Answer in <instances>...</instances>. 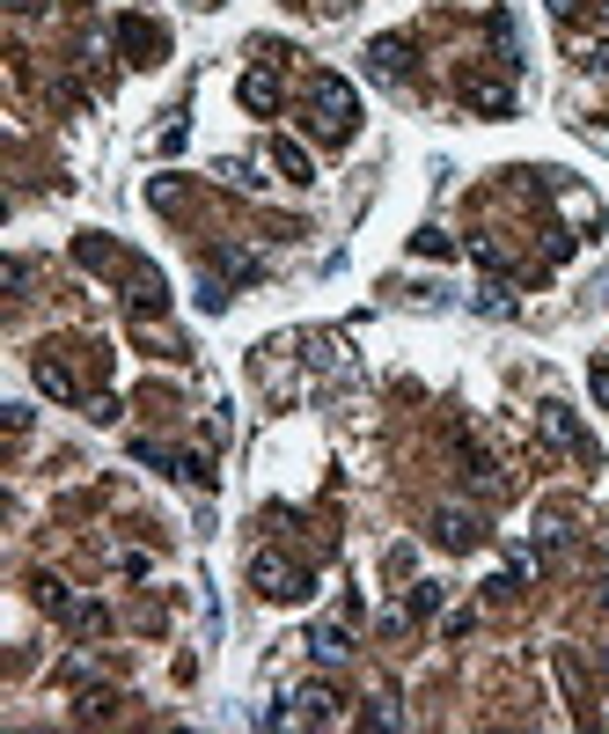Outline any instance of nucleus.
Returning a JSON list of instances; mask_svg holds the SVG:
<instances>
[{"label":"nucleus","mask_w":609,"mask_h":734,"mask_svg":"<svg viewBox=\"0 0 609 734\" xmlns=\"http://www.w3.org/2000/svg\"><path fill=\"white\" fill-rule=\"evenodd\" d=\"M412 250H418V257H448V250H456V243H448L440 228H418V236H412Z\"/></svg>","instance_id":"obj_17"},{"label":"nucleus","mask_w":609,"mask_h":734,"mask_svg":"<svg viewBox=\"0 0 609 734\" xmlns=\"http://www.w3.org/2000/svg\"><path fill=\"white\" fill-rule=\"evenodd\" d=\"M367 73L404 81V73H412V37H375V45H367Z\"/></svg>","instance_id":"obj_7"},{"label":"nucleus","mask_w":609,"mask_h":734,"mask_svg":"<svg viewBox=\"0 0 609 734\" xmlns=\"http://www.w3.org/2000/svg\"><path fill=\"white\" fill-rule=\"evenodd\" d=\"M309 125H317V140H331V147L353 140V125H360L353 81H338V73H309Z\"/></svg>","instance_id":"obj_1"},{"label":"nucleus","mask_w":609,"mask_h":734,"mask_svg":"<svg viewBox=\"0 0 609 734\" xmlns=\"http://www.w3.org/2000/svg\"><path fill=\"white\" fill-rule=\"evenodd\" d=\"M272 162L287 170V184H309V176H317V162H309V154H301L294 140H272Z\"/></svg>","instance_id":"obj_12"},{"label":"nucleus","mask_w":609,"mask_h":734,"mask_svg":"<svg viewBox=\"0 0 609 734\" xmlns=\"http://www.w3.org/2000/svg\"><path fill=\"white\" fill-rule=\"evenodd\" d=\"M587 382H595V397L609 404V353H595V367H587Z\"/></svg>","instance_id":"obj_19"},{"label":"nucleus","mask_w":609,"mask_h":734,"mask_svg":"<svg viewBox=\"0 0 609 734\" xmlns=\"http://www.w3.org/2000/svg\"><path fill=\"white\" fill-rule=\"evenodd\" d=\"M434 610H440V581H418L404 595V624H418V617H434Z\"/></svg>","instance_id":"obj_14"},{"label":"nucleus","mask_w":609,"mask_h":734,"mask_svg":"<svg viewBox=\"0 0 609 734\" xmlns=\"http://www.w3.org/2000/svg\"><path fill=\"white\" fill-rule=\"evenodd\" d=\"M51 353H59V345H45V353H37V390L59 397V404H73V390H81V382H73V367L51 360Z\"/></svg>","instance_id":"obj_9"},{"label":"nucleus","mask_w":609,"mask_h":734,"mask_svg":"<svg viewBox=\"0 0 609 734\" xmlns=\"http://www.w3.org/2000/svg\"><path fill=\"white\" fill-rule=\"evenodd\" d=\"M434 543L440 551H478V543H485V521L463 514V507H440L434 514Z\"/></svg>","instance_id":"obj_5"},{"label":"nucleus","mask_w":609,"mask_h":734,"mask_svg":"<svg viewBox=\"0 0 609 734\" xmlns=\"http://www.w3.org/2000/svg\"><path fill=\"white\" fill-rule=\"evenodd\" d=\"M250 587H257L265 603H301L317 581H309V565H294L287 551H257V559H250Z\"/></svg>","instance_id":"obj_2"},{"label":"nucleus","mask_w":609,"mask_h":734,"mask_svg":"<svg viewBox=\"0 0 609 734\" xmlns=\"http://www.w3.org/2000/svg\"><path fill=\"white\" fill-rule=\"evenodd\" d=\"M294 706H301V720H317V727H323V720H338V698H331L323 684H309L301 698H294Z\"/></svg>","instance_id":"obj_13"},{"label":"nucleus","mask_w":609,"mask_h":734,"mask_svg":"<svg viewBox=\"0 0 609 734\" xmlns=\"http://www.w3.org/2000/svg\"><path fill=\"white\" fill-rule=\"evenodd\" d=\"M360 727H397V706H390V698H375V706L360 712Z\"/></svg>","instance_id":"obj_18"},{"label":"nucleus","mask_w":609,"mask_h":734,"mask_svg":"<svg viewBox=\"0 0 609 734\" xmlns=\"http://www.w3.org/2000/svg\"><path fill=\"white\" fill-rule=\"evenodd\" d=\"M309 654H317V661H331V668H338V661L353 654V632H345V624H317V632H309Z\"/></svg>","instance_id":"obj_11"},{"label":"nucleus","mask_w":609,"mask_h":734,"mask_svg":"<svg viewBox=\"0 0 609 734\" xmlns=\"http://www.w3.org/2000/svg\"><path fill=\"white\" fill-rule=\"evenodd\" d=\"M67 624H73V632H89V639H96L103 624H111V610H103V603H67Z\"/></svg>","instance_id":"obj_15"},{"label":"nucleus","mask_w":609,"mask_h":734,"mask_svg":"<svg viewBox=\"0 0 609 734\" xmlns=\"http://www.w3.org/2000/svg\"><path fill=\"white\" fill-rule=\"evenodd\" d=\"M543 434L559 440V448L573 456V463H587V470L602 463V448H595V434H587V426H581L573 412H565V404H543Z\"/></svg>","instance_id":"obj_3"},{"label":"nucleus","mask_w":609,"mask_h":734,"mask_svg":"<svg viewBox=\"0 0 609 734\" xmlns=\"http://www.w3.org/2000/svg\"><path fill=\"white\" fill-rule=\"evenodd\" d=\"M559 684H565V698H573L581 720H587V684H581V661H573V654H559Z\"/></svg>","instance_id":"obj_16"},{"label":"nucleus","mask_w":609,"mask_h":734,"mask_svg":"<svg viewBox=\"0 0 609 734\" xmlns=\"http://www.w3.org/2000/svg\"><path fill=\"white\" fill-rule=\"evenodd\" d=\"M235 96H243V111L272 118V111H279V73H272V67H250L243 81H235Z\"/></svg>","instance_id":"obj_8"},{"label":"nucleus","mask_w":609,"mask_h":734,"mask_svg":"<svg viewBox=\"0 0 609 734\" xmlns=\"http://www.w3.org/2000/svg\"><path fill=\"white\" fill-rule=\"evenodd\" d=\"M125 301H133V309H140V317H162V309H170V287H162V272L147 265V257H125Z\"/></svg>","instance_id":"obj_4"},{"label":"nucleus","mask_w":609,"mask_h":734,"mask_svg":"<svg viewBox=\"0 0 609 734\" xmlns=\"http://www.w3.org/2000/svg\"><path fill=\"white\" fill-rule=\"evenodd\" d=\"M551 15H581V0H551Z\"/></svg>","instance_id":"obj_21"},{"label":"nucleus","mask_w":609,"mask_h":734,"mask_svg":"<svg viewBox=\"0 0 609 734\" xmlns=\"http://www.w3.org/2000/svg\"><path fill=\"white\" fill-rule=\"evenodd\" d=\"M463 96L478 103V111H492V118L514 111V89H507V81H492V73H463Z\"/></svg>","instance_id":"obj_10"},{"label":"nucleus","mask_w":609,"mask_h":734,"mask_svg":"<svg viewBox=\"0 0 609 734\" xmlns=\"http://www.w3.org/2000/svg\"><path fill=\"white\" fill-rule=\"evenodd\" d=\"M118 45L133 51V67H154L162 59V30L147 23V15H118Z\"/></svg>","instance_id":"obj_6"},{"label":"nucleus","mask_w":609,"mask_h":734,"mask_svg":"<svg viewBox=\"0 0 609 734\" xmlns=\"http://www.w3.org/2000/svg\"><path fill=\"white\" fill-rule=\"evenodd\" d=\"M8 8H15V15H37V8H45V0H8Z\"/></svg>","instance_id":"obj_20"}]
</instances>
